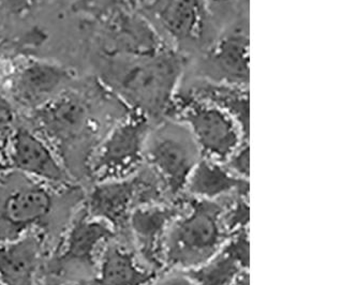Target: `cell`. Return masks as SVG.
I'll return each instance as SVG.
<instances>
[{"instance_id":"obj_18","label":"cell","mask_w":357,"mask_h":285,"mask_svg":"<svg viewBox=\"0 0 357 285\" xmlns=\"http://www.w3.org/2000/svg\"><path fill=\"white\" fill-rule=\"evenodd\" d=\"M183 195L206 201L250 195V180L235 176L223 163L202 158L191 173Z\"/></svg>"},{"instance_id":"obj_19","label":"cell","mask_w":357,"mask_h":285,"mask_svg":"<svg viewBox=\"0 0 357 285\" xmlns=\"http://www.w3.org/2000/svg\"><path fill=\"white\" fill-rule=\"evenodd\" d=\"M179 88L205 100L229 114L249 134L250 129V95L248 87L209 83L202 79L183 77Z\"/></svg>"},{"instance_id":"obj_5","label":"cell","mask_w":357,"mask_h":285,"mask_svg":"<svg viewBox=\"0 0 357 285\" xmlns=\"http://www.w3.org/2000/svg\"><path fill=\"white\" fill-rule=\"evenodd\" d=\"M202 158L185 123L165 116L151 123L145 141L144 163L160 178L172 201L183 197L187 181Z\"/></svg>"},{"instance_id":"obj_16","label":"cell","mask_w":357,"mask_h":285,"mask_svg":"<svg viewBox=\"0 0 357 285\" xmlns=\"http://www.w3.org/2000/svg\"><path fill=\"white\" fill-rule=\"evenodd\" d=\"M246 272H250L249 230L229 237L216 254L189 274L195 285H233Z\"/></svg>"},{"instance_id":"obj_9","label":"cell","mask_w":357,"mask_h":285,"mask_svg":"<svg viewBox=\"0 0 357 285\" xmlns=\"http://www.w3.org/2000/svg\"><path fill=\"white\" fill-rule=\"evenodd\" d=\"M151 121L131 111L116 123L93 151L87 175L97 181L121 179L144 165V147Z\"/></svg>"},{"instance_id":"obj_12","label":"cell","mask_w":357,"mask_h":285,"mask_svg":"<svg viewBox=\"0 0 357 285\" xmlns=\"http://www.w3.org/2000/svg\"><path fill=\"white\" fill-rule=\"evenodd\" d=\"M181 199L175 202L137 207L128 219V238L139 260L151 272H159L165 269V236L181 208Z\"/></svg>"},{"instance_id":"obj_10","label":"cell","mask_w":357,"mask_h":285,"mask_svg":"<svg viewBox=\"0 0 357 285\" xmlns=\"http://www.w3.org/2000/svg\"><path fill=\"white\" fill-rule=\"evenodd\" d=\"M36 111L42 134L59 151L63 165L67 167L69 160L70 164H77L75 155L79 153L87 171L91 157L87 144L93 129L83 101L75 95H61Z\"/></svg>"},{"instance_id":"obj_25","label":"cell","mask_w":357,"mask_h":285,"mask_svg":"<svg viewBox=\"0 0 357 285\" xmlns=\"http://www.w3.org/2000/svg\"><path fill=\"white\" fill-rule=\"evenodd\" d=\"M5 169H6L5 165L0 164V173L3 172V171H5Z\"/></svg>"},{"instance_id":"obj_14","label":"cell","mask_w":357,"mask_h":285,"mask_svg":"<svg viewBox=\"0 0 357 285\" xmlns=\"http://www.w3.org/2000/svg\"><path fill=\"white\" fill-rule=\"evenodd\" d=\"M71 79L69 70L59 63L29 61L12 79L11 93L20 105L37 109L61 95Z\"/></svg>"},{"instance_id":"obj_3","label":"cell","mask_w":357,"mask_h":285,"mask_svg":"<svg viewBox=\"0 0 357 285\" xmlns=\"http://www.w3.org/2000/svg\"><path fill=\"white\" fill-rule=\"evenodd\" d=\"M59 201L49 183L5 169L0 173V242L47 230L59 213Z\"/></svg>"},{"instance_id":"obj_8","label":"cell","mask_w":357,"mask_h":285,"mask_svg":"<svg viewBox=\"0 0 357 285\" xmlns=\"http://www.w3.org/2000/svg\"><path fill=\"white\" fill-rule=\"evenodd\" d=\"M249 20L227 25L202 53L185 61L183 77L249 88Z\"/></svg>"},{"instance_id":"obj_1","label":"cell","mask_w":357,"mask_h":285,"mask_svg":"<svg viewBox=\"0 0 357 285\" xmlns=\"http://www.w3.org/2000/svg\"><path fill=\"white\" fill-rule=\"evenodd\" d=\"M185 68V59L169 47L99 56L100 77L109 93L151 123L167 116Z\"/></svg>"},{"instance_id":"obj_4","label":"cell","mask_w":357,"mask_h":285,"mask_svg":"<svg viewBox=\"0 0 357 285\" xmlns=\"http://www.w3.org/2000/svg\"><path fill=\"white\" fill-rule=\"evenodd\" d=\"M137 9L185 61L202 53L220 31L205 0H145Z\"/></svg>"},{"instance_id":"obj_15","label":"cell","mask_w":357,"mask_h":285,"mask_svg":"<svg viewBox=\"0 0 357 285\" xmlns=\"http://www.w3.org/2000/svg\"><path fill=\"white\" fill-rule=\"evenodd\" d=\"M155 274L139 260L130 240L119 235L100 254L89 285H147Z\"/></svg>"},{"instance_id":"obj_11","label":"cell","mask_w":357,"mask_h":285,"mask_svg":"<svg viewBox=\"0 0 357 285\" xmlns=\"http://www.w3.org/2000/svg\"><path fill=\"white\" fill-rule=\"evenodd\" d=\"M8 164V169L49 185L73 183V177L45 137L26 127L17 128L10 137Z\"/></svg>"},{"instance_id":"obj_24","label":"cell","mask_w":357,"mask_h":285,"mask_svg":"<svg viewBox=\"0 0 357 285\" xmlns=\"http://www.w3.org/2000/svg\"><path fill=\"white\" fill-rule=\"evenodd\" d=\"M233 285H250V272L241 275Z\"/></svg>"},{"instance_id":"obj_22","label":"cell","mask_w":357,"mask_h":285,"mask_svg":"<svg viewBox=\"0 0 357 285\" xmlns=\"http://www.w3.org/2000/svg\"><path fill=\"white\" fill-rule=\"evenodd\" d=\"M221 163H223V165L235 176L250 180V146H249V141L241 144L227 160Z\"/></svg>"},{"instance_id":"obj_17","label":"cell","mask_w":357,"mask_h":285,"mask_svg":"<svg viewBox=\"0 0 357 285\" xmlns=\"http://www.w3.org/2000/svg\"><path fill=\"white\" fill-rule=\"evenodd\" d=\"M43 254V240L37 232L0 242V283L35 285Z\"/></svg>"},{"instance_id":"obj_21","label":"cell","mask_w":357,"mask_h":285,"mask_svg":"<svg viewBox=\"0 0 357 285\" xmlns=\"http://www.w3.org/2000/svg\"><path fill=\"white\" fill-rule=\"evenodd\" d=\"M219 29L249 20V0H205Z\"/></svg>"},{"instance_id":"obj_13","label":"cell","mask_w":357,"mask_h":285,"mask_svg":"<svg viewBox=\"0 0 357 285\" xmlns=\"http://www.w3.org/2000/svg\"><path fill=\"white\" fill-rule=\"evenodd\" d=\"M117 236L111 225L93 218L84 209L70 225L61 253L53 261L54 272L81 268L93 272L105 247Z\"/></svg>"},{"instance_id":"obj_26","label":"cell","mask_w":357,"mask_h":285,"mask_svg":"<svg viewBox=\"0 0 357 285\" xmlns=\"http://www.w3.org/2000/svg\"><path fill=\"white\" fill-rule=\"evenodd\" d=\"M0 285H3V284H1V283H0Z\"/></svg>"},{"instance_id":"obj_2","label":"cell","mask_w":357,"mask_h":285,"mask_svg":"<svg viewBox=\"0 0 357 285\" xmlns=\"http://www.w3.org/2000/svg\"><path fill=\"white\" fill-rule=\"evenodd\" d=\"M225 199L185 197L165 240V268L192 270L216 254L230 235L223 222Z\"/></svg>"},{"instance_id":"obj_6","label":"cell","mask_w":357,"mask_h":285,"mask_svg":"<svg viewBox=\"0 0 357 285\" xmlns=\"http://www.w3.org/2000/svg\"><path fill=\"white\" fill-rule=\"evenodd\" d=\"M175 202L153 169L145 164L130 176L97 181L85 201L89 216L111 225L119 236H127L128 219L144 205Z\"/></svg>"},{"instance_id":"obj_20","label":"cell","mask_w":357,"mask_h":285,"mask_svg":"<svg viewBox=\"0 0 357 285\" xmlns=\"http://www.w3.org/2000/svg\"><path fill=\"white\" fill-rule=\"evenodd\" d=\"M250 195L225 199L223 222L230 236L241 231L249 230L250 221Z\"/></svg>"},{"instance_id":"obj_7","label":"cell","mask_w":357,"mask_h":285,"mask_svg":"<svg viewBox=\"0 0 357 285\" xmlns=\"http://www.w3.org/2000/svg\"><path fill=\"white\" fill-rule=\"evenodd\" d=\"M167 116L185 123L203 158L209 160L223 162L249 141V134L229 114L181 88L177 91Z\"/></svg>"},{"instance_id":"obj_23","label":"cell","mask_w":357,"mask_h":285,"mask_svg":"<svg viewBox=\"0 0 357 285\" xmlns=\"http://www.w3.org/2000/svg\"><path fill=\"white\" fill-rule=\"evenodd\" d=\"M147 285H195L188 270L165 268L157 272Z\"/></svg>"}]
</instances>
